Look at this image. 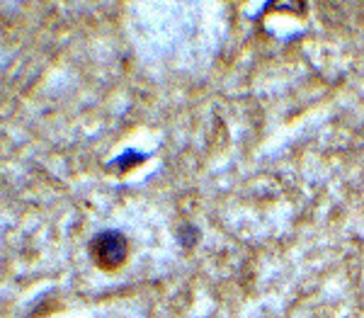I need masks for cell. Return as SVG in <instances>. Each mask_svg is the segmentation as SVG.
<instances>
[{
    "mask_svg": "<svg viewBox=\"0 0 364 318\" xmlns=\"http://www.w3.org/2000/svg\"><path fill=\"white\" fill-rule=\"evenodd\" d=\"M129 255V243L119 231H102L90 240V258L105 272L122 267Z\"/></svg>",
    "mask_w": 364,
    "mask_h": 318,
    "instance_id": "6da1fadb",
    "label": "cell"
}]
</instances>
